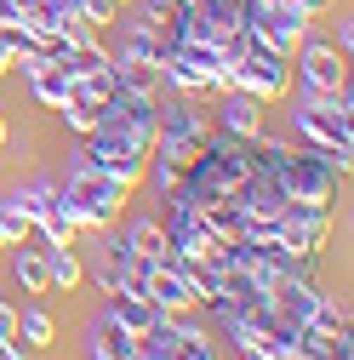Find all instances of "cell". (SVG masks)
Segmentation results:
<instances>
[{
	"mask_svg": "<svg viewBox=\"0 0 354 360\" xmlns=\"http://www.w3.org/2000/svg\"><path fill=\"white\" fill-rule=\"evenodd\" d=\"M46 275H52V292H74L86 281V263L74 257V246H46Z\"/></svg>",
	"mask_w": 354,
	"mask_h": 360,
	"instance_id": "16",
	"label": "cell"
},
{
	"mask_svg": "<svg viewBox=\"0 0 354 360\" xmlns=\"http://www.w3.org/2000/svg\"><path fill=\"white\" fill-rule=\"evenodd\" d=\"M0 217H6V229H12V246H18V240H23L29 229H34V217H29V212H23L18 200H0Z\"/></svg>",
	"mask_w": 354,
	"mask_h": 360,
	"instance_id": "21",
	"label": "cell"
},
{
	"mask_svg": "<svg viewBox=\"0 0 354 360\" xmlns=\"http://www.w3.org/2000/svg\"><path fill=\"white\" fill-rule=\"evenodd\" d=\"M326 235H332V212H308V206H291V212L275 223V246H280V252H291L297 263L320 257Z\"/></svg>",
	"mask_w": 354,
	"mask_h": 360,
	"instance_id": "8",
	"label": "cell"
},
{
	"mask_svg": "<svg viewBox=\"0 0 354 360\" xmlns=\"http://www.w3.org/2000/svg\"><path fill=\"white\" fill-rule=\"evenodd\" d=\"M297 6H303L308 18H320V12H332V6H337V0H297Z\"/></svg>",
	"mask_w": 354,
	"mask_h": 360,
	"instance_id": "24",
	"label": "cell"
},
{
	"mask_svg": "<svg viewBox=\"0 0 354 360\" xmlns=\"http://www.w3.org/2000/svg\"><path fill=\"white\" fill-rule=\"evenodd\" d=\"M246 29L263 40V46H275L286 58H297V46L308 40V18L297 6H275V0H251V12H246Z\"/></svg>",
	"mask_w": 354,
	"mask_h": 360,
	"instance_id": "7",
	"label": "cell"
},
{
	"mask_svg": "<svg viewBox=\"0 0 354 360\" xmlns=\"http://www.w3.org/2000/svg\"><path fill=\"white\" fill-rule=\"evenodd\" d=\"M114 80H120V92L166 98V75H160V63H143V58H114Z\"/></svg>",
	"mask_w": 354,
	"mask_h": 360,
	"instance_id": "13",
	"label": "cell"
},
{
	"mask_svg": "<svg viewBox=\"0 0 354 360\" xmlns=\"http://www.w3.org/2000/svg\"><path fill=\"white\" fill-rule=\"evenodd\" d=\"M52 314L46 309H18V343H29V349H46L52 343Z\"/></svg>",
	"mask_w": 354,
	"mask_h": 360,
	"instance_id": "18",
	"label": "cell"
},
{
	"mask_svg": "<svg viewBox=\"0 0 354 360\" xmlns=\"http://www.w3.org/2000/svg\"><path fill=\"white\" fill-rule=\"evenodd\" d=\"M155 143H143V138H131V131H114V126H98L92 138H86V166H103V172H114L120 184H138V177L149 172V155Z\"/></svg>",
	"mask_w": 354,
	"mask_h": 360,
	"instance_id": "4",
	"label": "cell"
},
{
	"mask_svg": "<svg viewBox=\"0 0 354 360\" xmlns=\"http://www.w3.org/2000/svg\"><path fill=\"white\" fill-rule=\"evenodd\" d=\"M29 92L40 98V103H46V109H63V98H69V75L46 58V63H40L34 75H29Z\"/></svg>",
	"mask_w": 354,
	"mask_h": 360,
	"instance_id": "17",
	"label": "cell"
},
{
	"mask_svg": "<svg viewBox=\"0 0 354 360\" xmlns=\"http://www.w3.org/2000/svg\"><path fill=\"white\" fill-rule=\"evenodd\" d=\"M0 338L18 343V303H6V297H0Z\"/></svg>",
	"mask_w": 354,
	"mask_h": 360,
	"instance_id": "22",
	"label": "cell"
},
{
	"mask_svg": "<svg viewBox=\"0 0 354 360\" xmlns=\"http://www.w3.org/2000/svg\"><path fill=\"white\" fill-rule=\"evenodd\" d=\"M18 18V0H0V23H12Z\"/></svg>",
	"mask_w": 354,
	"mask_h": 360,
	"instance_id": "26",
	"label": "cell"
},
{
	"mask_svg": "<svg viewBox=\"0 0 354 360\" xmlns=\"http://www.w3.org/2000/svg\"><path fill=\"white\" fill-rule=\"evenodd\" d=\"M0 75H12V46L0 40Z\"/></svg>",
	"mask_w": 354,
	"mask_h": 360,
	"instance_id": "27",
	"label": "cell"
},
{
	"mask_svg": "<svg viewBox=\"0 0 354 360\" xmlns=\"http://www.w3.org/2000/svg\"><path fill=\"white\" fill-rule=\"evenodd\" d=\"M0 360H23V343H6V338H0Z\"/></svg>",
	"mask_w": 354,
	"mask_h": 360,
	"instance_id": "25",
	"label": "cell"
},
{
	"mask_svg": "<svg viewBox=\"0 0 354 360\" xmlns=\"http://www.w3.org/2000/svg\"><path fill=\"white\" fill-rule=\"evenodd\" d=\"M6 138H12V126H6V115H0V149H6Z\"/></svg>",
	"mask_w": 354,
	"mask_h": 360,
	"instance_id": "28",
	"label": "cell"
},
{
	"mask_svg": "<svg viewBox=\"0 0 354 360\" xmlns=\"http://www.w3.org/2000/svg\"><path fill=\"white\" fill-rule=\"evenodd\" d=\"M58 195H63V206L74 212L80 229H109V223L120 217V206H126V195H131V184H120L114 172L80 160V166L69 172V184H58Z\"/></svg>",
	"mask_w": 354,
	"mask_h": 360,
	"instance_id": "2",
	"label": "cell"
},
{
	"mask_svg": "<svg viewBox=\"0 0 354 360\" xmlns=\"http://www.w3.org/2000/svg\"><path fill=\"white\" fill-rule=\"evenodd\" d=\"M52 195H58V184H52V177H34V184H29V189H18L12 200H18V206H23L29 217H40V212L52 206Z\"/></svg>",
	"mask_w": 354,
	"mask_h": 360,
	"instance_id": "19",
	"label": "cell"
},
{
	"mask_svg": "<svg viewBox=\"0 0 354 360\" xmlns=\"http://www.w3.org/2000/svg\"><path fill=\"white\" fill-rule=\"evenodd\" d=\"M348 46H354V29H348V18H337V52L348 58Z\"/></svg>",
	"mask_w": 354,
	"mask_h": 360,
	"instance_id": "23",
	"label": "cell"
},
{
	"mask_svg": "<svg viewBox=\"0 0 354 360\" xmlns=\"http://www.w3.org/2000/svg\"><path fill=\"white\" fill-rule=\"evenodd\" d=\"M80 6V18L92 23V29H103V23H114V12H120V0H74Z\"/></svg>",
	"mask_w": 354,
	"mask_h": 360,
	"instance_id": "20",
	"label": "cell"
},
{
	"mask_svg": "<svg viewBox=\"0 0 354 360\" xmlns=\"http://www.w3.org/2000/svg\"><path fill=\"white\" fill-rule=\"evenodd\" d=\"M263 109L269 103H257L251 92H235V86L217 92V126L235 131V138H263Z\"/></svg>",
	"mask_w": 354,
	"mask_h": 360,
	"instance_id": "11",
	"label": "cell"
},
{
	"mask_svg": "<svg viewBox=\"0 0 354 360\" xmlns=\"http://www.w3.org/2000/svg\"><path fill=\"white\" fill-rule=\"evenodd\" d=\"M223 86H235V92H251L257 103H280V98L291 92V58L275 52V46H263V40L246 29L240 52H235L229 69H223Z\"/></svg>",
	"mask_w": 354,
	"mask_h": 360,
	"instance_id": "3",
	"label": "cell"
},
{
	"mask_svg": "<svg viewBox=\"0 0 354 360\" xmlns=\"http://www.w3.org/2000/svg\"><path fill=\"white\" fill-rule=\"evenodd\" d=\"M131 343L143 349V360H217L211 338H206L200 326H189L183 314H160V321H155L149 332H138Z\"/></svg>",
	"mask_w": 354,
	"mask_h": 360,
	"instance_id": "5",
	"label": "cell"
},
{
	"mask_svg": "<svg viewBox=\"0 0 354 360\" xmlns=\"http://www.w3.org/2000/svg\"><path fill=\"white\" fill-rule=\"evenodd\" d=\"M143 297L160 309V314H189L195 309V286H189V263L177 257V252H166L155 269H149V286H143Z\"/></svg>",
	"mask_w": 354,
	"mask_h": 360,
	"instance_id": "9",
	"label": "cell"
},
{
	"mask_svg": "<svg viewBox=\"0 0 354 360\" xmlns=\"http://www.w3.org/2000/svg\"><path fill=\"white\" fill-rule=\"evenodd\" d=\"M131 257H149V263H160L166 252H171V240H166V223L160 217H138V223H131V229H126V240H120Z\"/></svg>",
	"mask_w": 354,
	"mask_h": 360,
	"instance_id": "14",
	"label": "cell"
},
{
	"mask_svg": "<svg viewBox=\"0 0 354 360\" xmlns=\"http://www.w3.org/2000/svg\"><path fill=\"white\" fill-rule=\"evenodd\" d=\"M303 86H308V92H337V86H348V58L337 52V46H320V40H315V46H303Z\"/></svg>",
	"mask_w": 354,
	"mask_h": 360,
	"instance_id": "10",
	"label": "cell"
},
{
	"mask_svg": "<svg viewBox=\"0 0 354 360\" xmlns=\"http://www.w3.org/2000/svg\"><path fill=\"white\" fill-rule=\"evenodd\" d=\"M297 138L308 149H332V155H354V92H303V103L291 109Z\"/></svg>",
	"mask_w": 354,
	"mask_h": 360,
	"instance_id": "1",
	"label": "cell"
},
{
	"mask_svg": "<svg viewBox=\"0 0 354 360\" xmlns=\"http://www.w3.org/2000/svg\"><path fill=\"white\" fill-rule=\"evenodd\" d=\"M58 115H63V126H69V131L92 138V131H98V120H103V103H98L92 92H80V86L69 80V98H63V109H58Z\"/></svg>",
	"mask_w": 354,
	"mask_h": 360,
	"instance_id": "15",
	"label": "cell"
},
{
	"mask_svg": "<svg viewBox=\"0 0 354 360\" xmlns=\"http://www.w3.org/2000/svg\"><path fill=\"white\" fill-rule=\"evenodd\" d=\"M0 246H12V229H6V217H0Z\"/></svg>",
	"mask_w": 354,
	"mask_h": 360,
	"instance_id": "29",
	"label": "cell"
},
{
	"mask_svg": "<svg viewBox=\"0 0 354 360\" xmlns=\"http://www.w3.org/2000/svg\"><path fill=\"white\" fill-rule=\"evenodd\" d=\"M155 321H160V309H155L149 297H138V292H109L103 326H114V332H126V338H138V332H149Z\"/></svg>",
	"mask_w": 354,
	"mask_h": 360,
	"instance_id": "12",
	"label": "cell"
},
{
	"mask_svg": "<svg viewBox=\"0 0 354 360\" xmlns=\"http://www.w3.org/2000/svg\"><path fill=\"white\" fill-rule=\"evenodd\" d=\"M166 240H171V252L183 257V263H223V257H229V240L217 235L200 212H183V206H171Z\"/></svg>",
	"mask_w": 354,
	"mask_h": 360,
	"instance_id": "6",
	"label": "cell"
}]
</instances>
